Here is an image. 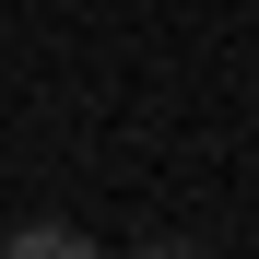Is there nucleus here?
<instances>
[{"label": "nucleus", "mask_w": 259, "mask_h": 259, "mask_svg": "<svg viewBox=\"0 0 259 259\" xmlns=\"http://www.w3.org/2000/svg\"><path fill=\"white\" fill-rule=\"evenodd\" d=\"M82 224H12V259H71Z\"/></svg>", "instance_id": "1"}]
</instances>
